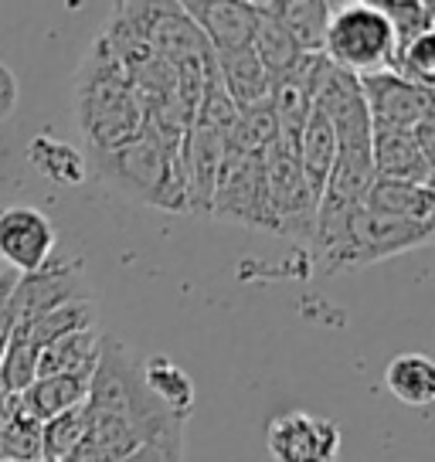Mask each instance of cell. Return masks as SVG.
Returning <instances> with one entry per match:
<instances>
[{
    "label": "cell",
    "mask_w": 435,
    "mask_h": 462,
    "mask_svg": "<svg viewBox=\"0 0 435 462\" xmlns=\"http://www.w3.org/2000/svg\"><path fill=\"white\" fill-rule=\"evenodd\" d=\"M392 72L402 75V79L412 82V86L429 88V92H432V82H435V31H425V34H415L412 42L394 44Z\"/></svg>",
    "instance_id": "cell-29"
},
{
    "label": "cell",
    "mask_w": 435,
    "mask_h": 462,
    "mask_svg": "<svg viewBox=\"0 0 435 462\" xmlns=\"http://www.w3.org/2000/svg\"><path fill=\"white\" fill-rule=\"evenodd\" d=\"M265 448L273 462H337L344 439L337 421L323 415L282 411L265 425Z\"/></svg>",
    "instance_id": "cell-8"
},
{
    "label": "cell",
    "mask_w": 435,
    "mask_h": 462,
    "mask_svg": "<svg viewBox=\"0 0 435 462\" xmlns=\"http://www.w3.org/2000/svg\"><path fill=\"white\" fill-rule=\"evenodd\" d=\"M88 398V377H34V384H31L24 394H17V411L24 415V419L44 421L59 419L65 411H75V408H82Z\"/></svg>",
    "instance_id": "cell-17"
},
{
    "label": "cell",
    "mask_w": 435,
    "mask_h": 462,
    "mask_svg": "<svg viewBox=\"0 0 435 462\" xmlns=\"http://www.w3.org/2000/svg\"><path fill=\"white\" fill-rule=\"evenodd\" d=\"M11 289H14V275L0 273V354H4V346H7V340H11V333L17 327L14 306H11Z\"/></svg>",
    "instance_id": "cell-33"
},
{
    "label": "cell",
    "mask_w": 435,
    "mask_h": 462,
    "mask_svg": "<svg viewBox=\"0 0 435 462\" xmlns=\"http://www.w3.org/2000/svg\"><path fill=\"white\" fill-rule=\"evenodd\" d=\"M432 238L435 221H398V217H381L357 208L350 215V231L344 255H340V269H361V265L394 259V255L432 245Z\"/></svg>",
    "instance_id": "cell-6"
},
{
    "label": "cell",
    "mask_w": 435,
    "mask_h": 462,
    "mask_svg": "<svg viewBox=\"0 0 435 462\" xmlns=\"http://www.w3.org/2000/svg\"><path fill=\"white\" fill-rule=\"evenodd\" d=\"M215 72L221 88L228 92V99L238 109L265 102L269 92H273V75L262 69V61L255 58L252 44L232 48V51H215Z\"/></svg>",
    "instance_id": "cell-15"
},
{
    "label": "cell",
    "mask_w": 435,
    "mask_h": 462,
    "mask_svg": "<svg viewBox=\"0 0 435 462\" xmlns=\"http://www.w3.org/2000/svg\"><path fill=\"white\" fill-rule=\"evenodd\" d=\"M38 377V346L28 337V330L17 323L11 340L0 354V388L4 394H24Z\"/></svg>",
    "instance_id": "cell-27"
},
{
    "label": "cell",
    "mask_w": 435,
    "mask_h": 462,
    "mask_svg": "<svg viewBox=\"0 0 435 462\" xmlns=\"http://www.w3.org/2000/svg\"><path fill=\"white\" fill-rule=\"evenodd\" d=\"M384 388L408 408H429L435 402V364L429 354H398L384 367Z\"/></svg>",
    "instance_id": "cell-23"
},
{
    "label": "cell",
    "mask_w": 435,
    "mask_h": 462,
    "mask_svg": "<svg viewBox=\"0 0 435 462\" xmlns=\"http://www.w3.org/2000/svg\"><path fill=\"white\" fill-rule=\"evenodd\" d=\"M59 248V228L38 208H4L0 211V262L21 275L38 273Z\"/></svg>",
    "instance_id": "cell-11"
},
{
    "label": "cell",
    "mask_w": 435,
    "mask_h": 462,
    "mask_svg": "<svg viewBox=\"0 0 435 462\" xmlns=\"http://www.w3.org/2000/svg\"><path fill=\"white\" fill-rule=\"evenodd\" d=\"M408 136H412V143L419 146V153L429 163H435V113L429 116H421L419 123L408 130Z\"/></svg>",
    "instance_id": "cell-34"
},
{
    "label": "cell",
    "mask_w": 435,
    "mask_h": 462,
    "mask_svg": "<svg viewBox=\"0 0 435 462\" xmlns=\"http://www.w3.org/2000/svg\"><path fill=\"white\" fill-rule=\"evenodd\" d=\"M88 415H113V419H160L167 415L143 384L140 361L119 337L106 333L96 371L88 377Z\"/></svg>",
    "instance_id": "cell-4"
},
{
    "label": "cell",
    "mask_w": 435,
    "mask_h": 462,
    "mask_svg": "<svg viewBox=\"0 0 435 462\" xmlns=\"http://www.w3.org/2000/svg\"><path fill=\"white\" fill-rule=\"evenodd\" d=\"M255 7V28H252V51L262 61V69L273 75V82L290 75L300 61H303V51L300 44L290 38V31L276 21V14L269 11V4H252Z\"/></svg>",
    "instance_id": "cell-21"
},
{
    "label": "cell",
    "mask_w": 435,
    "mask_h": 462,
    "mask_svg": "<svg viewBox=\"0 0 435 462\" xmlns=\"http://www.w3.org/2000/svg\"><path fill=\"white\" fill-rule=\"evenodd\" d=\"M262 173H265V194H269L276 235L310 242L319 201L313 198V190H310V184H306L303 173H300L296 153L282 150L273 140V146L262 153Z\"/></svg>",
    "instance_id": "cell-7"
},
{
    "label": "cell",
    "mask_w": 435,
    "mask_h": 462,
    "mask_svg": "<svg viewBox=\"0 0 435 462\" xmlns=\"http://www.w3.org/2000/svg\"><path fill=\"white\" fill-rule=\"evenodd\" d=\"M334 160H337V136L334 126L323 109H310L306 116V126L300 133V146H296V163H300V173L303 180L310 184L313 198H323V188H327V177L334 171Z\"/></svg>",
    "instance_id": "cell-18"
},
{
    "label": "cell",
    "mask_w": 435,
    "mask_h": 462,
    "mask_svg": "<svg viewBox=\"0 0 435 462\" xmlns=\"http://www.w3.org/2000/svg\"><path fill=\"white\" fill-rule=\"evenodd\" d=\"M42 459V425L14 411L0 429V462H38Z\"/></svg>",
    "instance_id": "cell-30"
},
{
    "label": "cell",
    "mask_w": 435,
    "mask_h": 462,
    "mask_svg": "<svg viewBox=\"0 0 435 462\" xmlns=\"http://www.w3.org/2000/svg\"><path fill=\"white\" fill-rule=\"evenodd\" d=\"M184 14L201 28L204 42L215 51H232V48H245L252 42V28H255V7L245 0H188L180 4Z\"/></svg>",
    "instance_id": "cell-13"
},
{
    "label": "cell",
    "mask_w": 435,
    "mask_h": 462,
    "mask_svg": "<svg viewBox=\"0 0 435 462\" xmlns=\"http://www.w3.org/2000/svg\"><path fill=\"white\" fill-rule=\"evenodd\" d=\"M17 109V79L14 72L0 61V123H7Z\"/></svg>",
    "instance_id": "cell-35"
},
{
    "label": "cell",
    "mask_w": 435,
    "mask_h": 462,
    "mask_svg": "<svg viewBox=\"0 0 435 462\" xmlns=\"http://www.w3.org/2000/svg\"><path fill=\"white\" fill-rule=\"evenodd\" d=\"M361 99L371 119V130H398L408 133L421 116L435 113V102L429 88L405 82L394 72H375L357 79Z\"/></svg>",
    "instance_id": "cell-10"
},
{
    "label": "cell",
    "mask_w": 435,
    "mask_h": 462,
    "mask_svg": "<svg viewBox=\"0 0 435 462\" xmlns=\"http://www.w3.org/2000/svg\"><path fill=\"white\" fill-rule=\"evenodd\" d=\"M88 435V411L86 404L65 411L59 419L44 421L42 425V459L44 462H65L75 448L86 442Z\"/></svg>",
    "instance_id": "cell-28"
},
{
    "label": "cell",
    "mask_w": 435,
    "mask_h": 462,
    "mask_svg": "<svg viewBox=\"0 0 435 462\" xmlns=\"http://www.w3.org/2000/svg\"><path fill=\"white\" fill-rule=\"evenodd\" d=\"M377 11L388 17L398 44L435 28V4H429V0H381Z\"/></svg>",
    "instance_id": "cell-31"
},
{
    "label": "cell",
    "mask_w": 435,
    "mask_h": 462,
    "mask_svg": "<svg viewBox=\"0 0 435 462\" xmlns=\"http://www.w3.org/2000/svg\"><path fill=\"white\" fill-rule=\"evenodd\" d=\"M273 140H276V116L265 99L238 109L235 126L225 136V146H228V153H238V157H262L273 146Z\"/></svg>",
    "instance_id": "cell-25"
},
{
    "label": "cell",
    "mask_w": 435,
    "mask_h": 462,
    "mask_svg": "<svg viewBox=\"0 0 435 462\" xmlns=\"http://www.w3.org/2000/svg\"><path fill=\"white\" fill-rule=\"evenodd\" d=\"M96 303L82 296V300H72V303L59 306V310H51V313H44L38 319H28V323H21L28 337L34 340V346L42 350V346L55 344L61 337H69V333H79V330H88V327H96Z\"/></svg>",
    "instance_id": "cell-26"
},
{
    "label": "cell",
    "mask_w": 435,
    "mask_h": 462,
    "mask_svg": "<svg viewBox=\"0 0 435 462\" xmlns=\"http://www.w3.org/2000/svg\"><path fill=\"white\" fill-rule=\"evenodd\" d=\"M394 44H398L394 28L377 11V4L350 0V4L330 7L319 55L340 72L361 79V75L392 72Z\"/></svg>",
    "instance_id": "cell-2"
},
{
    "label": "cell",
    "mask_w": 435,
    "mask_h": 462,
    "mask_svg": "<svg viewBox=\"0 0 435 462\" xmlns=\"http://www.w3.org/2000/svg\"><path fill=\"white\" fill-rule=\"evenodd\" d=\"M225 136L204 126H190L184 143H180V160H184V177H188V211L190 215H208L211 198H215L218 171L225 163Z\"/></svg>",
    "instance_id": "cell-12"
},
{
    "label": "cell",
    "mask_w": 435,
    "mask_h": 462,
    "mask_svg": "<svg viewBox=\"0 0 435 462\" xmlns=\"http://www.w3.org/2000/svg\"><path fill=\"white\" fill-rule=\"evenodd\" d=\"M75 123L86 140V153H106L143 130V102L126 69L96 38L75 72Z\"/></svg>",
    "instance_id": "cell-1"
},
{
    "label": "cell",
    "mask_w": 435,
    "mask_h": 462,
    "mask_svg": "<svg viewBox=\"0 0 435 462\" xmlns=\"http://www.w3.org/2000/svg\"><path fill=\"white\" fill-rule=\"evenodd\" d=\"M119 462H184V421L167 425L163 432L146 439L143 446H136Z\"/></svg>",
    "instance_id": "cell-32"
},
{
    "label": "cell",
    "mask_w": 435,
    "mask_h": 462,
    "mask_svg": "<svg viewBox=\"0 0 435 462\" xmlns=\"http://www.w3.org/2000/svg\"><path fill=\"white\" fill-rule=\"evenodd\" d=\"M330 7L334 4H323V0H279V4H269V11L276 14L282 28L290 31V38L300 44L303 55H319Z\"/></svg>",
    "instance_id": "cell-24"
},
{
    "label": "cell",
    "mask_w": 435,
    "mask_h": 462,
    "mask_svg": "<svg viewBox=\"0 0 435 462\" xmlns=\"http://www.w3.org/2000/svg\"><path fill=\"white\" fill-rule=\"evenodd\" d=\"M208 217H221V221H232L242 228L276 235V221H273V208H269V194H265L262 157H238V153L225 150V163L218 171Z\"/></svg>",
    "instance_id": "cell-5"
},
{
    "label": "cell",
    "mask_w": 435,
    "mask_h": 462,
    "mask_svg": "<svg viewBox=\"0 0 435 462\" xmlns=\"http://www.w3.org/2000/svg\"><path fill=\"white\" fill-rule=\"evenodd\" d=\"M82 275H86L82 259H59V255H51L38 273L14 275L11 306H14L17 323H28L72 300H82L86 296Z\"/></svg>",
    "instance_id": "cell-9"
},
{
    "label": "cell",
    "mask_w": 435,
    "mask_h": 462,
    "mask_svg": "<svg viewBox=\"0 0 435 462\" xmlns=\"http://www.w3.org/2000/svg\"><path fill=\"white\" fill-rule=\"evenodd\" d=\"M364 211L398 221H435V190L405 180H381L377 177L361 201Z\"/></svg>",
    "instance_id": "cell-19"
},
{
    "label": "cell",
    "mask_w": 435,
    "mask_h": 462,
    "mask_svg": "<svg viewBox=\"0 0 435 462\" xmlns=\"http://www.w3.org/2000/svg\"><path fill=\"white\" fill-rule=\"evenodd\" d=\"M102 340L106 333L99 327L69 333L55 344H48L38 350V377H92L96 364L102 354Z\"/></svg>",
    "instance_id": "cell-16"
},
{
    "label": "cell",
    "mask_w": 435,
    "mask_h": 462,
    "mask_svg": "<svg viewBox=\"0 0 435 462\" xmlns=\"http://www.w3.org/2000/svg\"><path fill=\"white\" fill-rule=\"evenodd\" d=\"M177 150H180V143H163L157 133H150L143 126L133 140H126L116 150L86 153V163L88 173H96L109 190H116L136 204L160 208V194L167 188Z\"/></svg>",
    "instance_id": "cell-3"
},
{
    "label": "cell",
    "mask_w": 435,
    "mask_h": 462,
    "mask_svg": "<svg viewBox=\"0 0 435 462\" xmlns=\"http://www.w3.org/2000/svg\"><path fill=\"white\" fill-rule=\"evenodd\" d=\"M140 374H143V384L150 391V398L171 415V419L188 421L190 411H194V381L184 367H177L167 354H153L140 361Z\"/></svg>",
    "instance_id": "cell-20"
},
{
    "label": "cell",
    "mask_w": 435,
    "mask_h": 462,
    "mask_svg": "<svg viewBox=\"0 0 435 462\" xmlns=\"http://www.w3.org/2000/svg\"><path fill=\"white\" fill-rule=\"evenodd\" d=\"M28 163L42 173L44 180L61 184V188H79L88 180V163L86 153L69 140H59L51 133H38L28 146Z\"/></svg>",
    "instance_id": "cell-22"
},
{
    "label": "cell",
    "mask_w": 435,
    "mask_h": 462,
    "mask_svg": "<svg viewBox=\"0 0 435 462\" xmlns=\"http://www.w3.org/2000/svg\"><path fill=\"white\" fill-rule=\"evenodd\" d=\"M371 163L381 180H405V184L432 188L435 163L421 157L408 133L371 130Z\"/></svg>",
    "instance_id": "cell-14"
}]
</instances>
